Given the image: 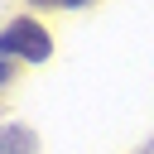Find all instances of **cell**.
I'll list each match as a JSON object with an SVG mask.
<instances>
[{"label": "cell", "mask_w": 154, "mask_h": 154, "mask_svg": "<svg viewBox=\"0 0 154 154\" xmlns=\"http://www.w3.org/2000/svg\"><path fill=\"white\" fill-rule=\"evenodd\" d=\"M48 29L38 24V19H14L5 34H0V58L10 63V58H24V63H43L48 58Z\"/></svg>", "instance_id": "6da1fadb"}, {"label": "cell", "mask_w": 154, "mask_h": 154, "mask_svg": "<svg viewBox=\"0 0 154 154\" xmlns=\"http://www.w3.org/2000/svg\"><path fill=\"white\" fill-rule=\"evenodd\" d=\"M14 77H19V72H14V63H5V58H0V91H5Z\"/></svg>", "instance_id": "7a4b0ae2"}, {"label": "cell", "mask_w": 154, "mask_h": 154, "mask_svg": "<svg viewBox=\"0 0 154 154\" xmlns=\"http://www.w3.org/2000/svg\"><path fill=\"white\" fill-rule=\"evenodd\" d=\"M34 5H63V0H34Z\"/></svg>", "instance_id": "3957f363"}, {"label": "cell", "mask_w": 154, "mask_h": 154, "mask_svg": "<svg viewBox=\"0 0 154 154\" xmlns=\"http://www.w3.org/2000/svg\"><path fill=\"white\" fill-rule=\"evenodd\" d=\"M63 5H87V0H63Z\"/></svg>", "instance_id": "277c9868"}]
</instances>
